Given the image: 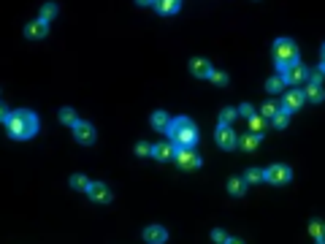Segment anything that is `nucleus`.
Masks as SVG:
<instances>
[{"label": "nucleus", "mask_w": 325, "mask_h": 244, "mask_svg": "<svg viewBox=\"0 0 325 244\" xmlns=\"http://www.w3.org/2000/svg\"><path fill=\"white\" fill-rule=\"evenodd\" d=\"M6 128H8V136L16 138V141H27L38 133V117L27 109H16V111H8L6 117Z\"/></svg>", "instance_id": "1"}, {"label": "nucleus", "mask_w": 325, "mask_h": 244, "mask_svg": "<svg viewBox=\"0 0 325 244\" xmlns=\"http://www.w3.org/2000/svg\"><path fill=\"white\" fill-rule=\"evenodd\" d=\"M166 133H168V141L174 144L176 149L195 147V141H198L195 122L190 119V117H176V119H171V122H168V128H166Z\"/></svg>", "instance_id": "2"}, {"label": "nucleus", "mask_w": 325, "mask_h": 244, "mask_svg": "<svg viewBox=\"0 0 325 244\" xmlns=\"http://www.w3.org/2000/svg\"><path fill=\"white\" fill-rule=\"evenodd\" d=\"M271 57H274V65L276 71H288L293 65H298V46H295L293 38H276L274 46H271Z\"/></svg>", "instance_id": "3"}, {"label": "nucleus", "mask_w": 325, "mask_h": 244, "mask_svg": "<svg viewBox=\"0 0 325 244\" xmlns=\"http://www.w3.org/2000/svg\"><path fill=\"white\" fill-rule=\"evenodd\" d=\"M263 179L271 182V185H288L293 179V171L285 163H276V166H271V168H266V171H263Z\"/></svg>", "instance_id": "4"}, {"label": "nucleus", "mask_w": 325, "mask_h": 244, "mask_svg": "<svg viewBox=\"0 0 325 244\" xmlns=\"http://www.w3.org/2000/svg\"><path fill=\"white\" fill-rule=\"evenodd\" d=\"M174 160L185 168V171H195V168H200V155L193 152V147H187V149H176V155H174Z\"/></svg>", "instance_id": "5"}, {"label": "nucleus", "mask_w": 325, "mask_h": 244, "mask_svg": "<svg viewBox=\"0 0 325 244\" xmlns=\"http://www.w3.org/2000/svg\"><path fill=\"white\" fill-rule=\"evenodd\" d=\"M214 138H217V147L225 149V152H231V149L238 144V138H236V133H233L231 125H219L217 133H214Z\"/></svg>", "instance_id": "6"}, {"label": "nucleus", "mask_w": 325, "mask_h": 244, "mask_svg": "<svg viewBox=\"0 0 325 244\" xmlns=\"http://www.w3.org/2000/svg\"><path fill=\"white\" fill-rule=\"evenodd\" d=\"M73 136H76V141L79 144H84V147H90V144H95V128L90 125V122H76L73 125Z\"/></svg>", "instance_id": "7"}, {"label": "nucleus", "mask_w": 325, "mask_h": 244, "mask_svg": "<svg viewBox=\"0 0 325 244\" xmlns=\"http://www.w3.org/2000/svg\"><path fill=\"white\" fill-rule=\"evenodd\" d=\"M87 195L95 204H111V190H109V185H103V182H90Z\"/></svg>", "instance_id": "8"}, {"label": "nucleus", "mask_w": 325, "mask_h": 244, "mask_svg": "<svg viewBox=\"0 0 325 244\" xmlns=\"http://www.w3.org/2000/svg\"><path fill=\"white\" fill-rule=\"evenodd\" d=\"M303 92L301 90H290V92H285V98H282V106L279 109H285L288 114H293V111H298L301 106H303Z\"/></svg>", "instance_id": "9"}, {"label": "nucleus", "mask_w": 325, "mask_h": 244, "mask_svg": "<svg viewBox=\"0 0 325 244\" xmlns=\"http://www.w3.org/2000/svg\"><path fill=\"white\" fill-rule=\"evenodd\" d=\"M282 79H285V84H293V87H295V84H303L309 79V71L298 63V65H293V68L282 71Z\"/></svg>", "instance_id": "10"}, {"label": "nucleus", "mask_w": 325, "mask_h": 244, "mask_svg": "<svg viewBox=\"0 0 325 244\" xmlns=\"http://www.w3.org/2000/svg\"><path fill=\"white\" fill-rule=\"evenodd\" d=\"M212 63H209V60H204V57H193V60H190V73H193V76L195 79H209V76H212Z\"/></svg>", "instance_id": "11"}, {"label": "nucleus", "mask_w": 325, "mask_h": 244, "mask_svg": "<svg viewBox=\"0 0 325 244\" xmlns=\"http://www.w3.org/2000/svg\"><path fill=\"white\" fill-rule=\"evenodd\" d=\"M46 33H49V22H44V19L27 22V27H25V35H27V38H33V41L46 38Z\"/></svg>", "instance_id": "12"}, {"label": "nucleus", "mask_w": 325, "mask_h": 244, "mask_svg": "<svg viewBox=\"0 0 325 244\" xmlns=\"http://www.w3.org/2000/svg\"><path fill=\"white\" fill-rule=\"evenodd\" d=\"M152 6H155V11L160 16H171L181 8V0H152Z\"/></svg>", "instance_id": "13"}, {"label": "nucleus", "mask_w": 325, "mask_h": 244, "mask_svg": "<svg viewBox=\"0 0 325 244\" xmlns=\"http://www.w3.org/2000/svg\"><path fill=\"white\" fill-rule=\"evenodd\" d=\"M176 155V147L171 144V141H162V144H155L152 147V157H155V160H171V157Z\"/></svg>", "instance_id": "14"}, {"label": "nucleus", "mask_w": 325, "mask_h": 244, "mask_svg": "<svg viewBox=\"0 0 325 244\" xmlns=\"http://www.w3.org/2000/svg\"><path fill=\"white\" fill-rule=\"evenodd\" d=\"M144 239L149 244H162V241H168V231L162 228V225H149V228L144 231Z\"/></svg>", "instance_id": "15"}, {"label": "nucleus", "mask_w": 325, "mask_h": 244, "mask_svg": "<svg viewBox=\"0 0 325 244\" xmlns=\"http://www.w3.org/2000/svg\"><path fill=\"white\" fill-rule=\"evenodd\" d=\"M303 98H309V100H314V103H322V100H325V90H322V84H317V82H307Z\"/></svg>", "instance_id": "16"}, {"label": "nucleus", "mask_w": 325, "mask_h": 244, "mask_svg": "<svg viewBox=\"0 0 325 244\" xmlns=\"http://www.w3.org/2000/svg\"><path fill=\"white\" fill-rule=\"evenodd\" d=\"M247 122H250V133H255V136H263L266 133V117L252 114V117H247Z\"/></svg>", "instance_id": "17"}, {"label": "nucleus", "mask_w": 325, "mask_h": 244, "mask_svg": "<svg viewBox=\"0 0 325 244\" xmlns=\"http://www.w3.org/2000/svg\"><path fill=\"white\" fill-rule=\"evenodd\" d=\"M244 190H247L244 176H233V179H228V193L231 195H244Z\"/></svg>", "instance_id": "18"}, {"label": "nucleus", "mask_w": 325, "mask_h": 244, "mask_svg": "<svg viewBox=\"0 0 325 244\" xmlns=\"http://www.w3.org/2000/svg\"><path fill=\"white\" fill-rule=\"evenodd\" d=\"M309 233L314 236V241H317V244L325 241V225H322L320 220H312V222H309Z\"/></svg>", "instance_id": "19"}, {"label": "nucleus", "mask_w": 325, "mask_h": 244, "mask_svg": "<svg viewBox=\"0 0 325 244\" xmlns=\"http://www.w3.org/2000/svg\"><path fill=\"white\" fill-rule=\"evenodd\" d=\"M257 144H260V136H255V133H247V136L238 138V147L247 149V152H252V149H255Z\"/></svg>", "instance_id": "20"}, {"label": "nucleus", "mask_w": 325, "mask_h": 244, "mask_svg": "<svg viewBox=\"0 0 325 244\" xmlns=\"http://www.w3.org/2000/svg\"><path fill=\"white\" fill-rule=\"evenodd\" d=\"M149 122H152V128H155V130H160V133H162V130L168 128V122H171V119L166 117V111H155Z\"/></svg>", "instance_id": "21"}, {"label": "nucleus", "mask_w": 325, "mask_h": 244, "mask_svg": "<svg viewBox=\"0 0 325 244\" xmlns=\"http://www.w3.org/2000/svg\"><path fill=\"white\" fill-rule=\"evenodd\" d=\"M60 122H63V125H76V122H79V117H76V111L73 109H68V106H65V109H60Z\"/></svg>", "instance_id": "22"}, {"label": "nucleus", "mask_w": 325, "mask_h": 244, "mask_svg": "<svg viewBox=\"0 0 325 244\" xmlns=\"http://www.w3.org/2000/svg\"><path fill=\"white\" fill-rule=\"evenodd\" d=\"M236 117H238V109H231V106H228V109L219 111V125H233Z\"/></svg>", "instance_id": "23"}, {"label": "nucleus", "mask_w": 325, "mask_h": 244, "mask_svg": "<svg viewBox=\"0 0 325 244\" xmlns=\"http://www.w3.org/2000/svg\"><path fill=\"white\" fill-rule=\"evenodd\" d=\"M71 187H73V190H84V193H87L90 179H87L84 174H73V176H71Z\"/></svg>", "instance_id": "24"}, {"label": "nucleus", "mask_w": 325, "mask_h": 244, "mask_svg": "<svg viewBox=\"0 0 325 244\" xmlns=\"http://www.w3.org/2000/svg\"><path fill=\"white\" fill-rule=\"evenodd\" d=\"M54 16H57V6H54V3H44V6H41V16H38V19L52 22Z\"/></svg>", "instance_id": "25"}, {"label": "nucleus", "mask_w": 325, "mask_h": 244, "mask_svg": "<svg viewBox=\"0 0 325 244\" xmlns=\"http://www.w3.org/2000/svg\"><path fill=\"white\" fill-rule=\"evenodd\" d=\"M266 90H269V92H282V90H285V79H282V73H279V76H271L269 82H266Z\"/></svg>", "instance_id": "26"}, {"label": "nucleus", "mask_w": 325, "mask_h": 244, "mask_svg": "<svg viewBox=\"0 0 325 244\" xmlns=\"http://www.w3.org/2000/svg\"><path fill=\"white\" fill-rule=\"evenodd\" d=\"M288 117H290V114H288V111H285V109H279V111H276V114L271 117V122H274V128H279V130H282V128H288Z\"/></svg>", "instance_id": "27"}, {"label": "nucleus", "mask_w": 325, "mask_h": 244, "mask_svg": "<svg viewBox=\"0 0 325 244\" xmlns=\"http://www.w3.org/2000/svg\"><path fill=\"white\" fill-rule=\"evenodd\" d=\"M244 182H247V185H257V182H263V171H260V168H250V171L244 174Z\"/></svg>", "instance_id": "28"}, {"label": "nucleus", "mask_w": 325, "mask_h": 244, "mask_svg": "<svg viewBox=\"0 0 325 244\" xmlns=\"http://www.w3.org/2000/svg\"><path fill=\"white\" fill-rule=\"evenodd\" d=\"M276 111H279V106H276V103H263L260 106V117H266V119H271Z\"/></svg>", "instance_id": "29"}, {"label": "nucleus", "mask_w": 325, "mask_h": 244, "mask_svg": "<svg viewBox=\"0 0 325 244\" xmlns=\"http://www.w3.org/2000/svg\"><path fill=\"white\" fill-rule=\"evenodd\" d=\"M209 79H212L217 87H225V84H228V73H222V71H212V76H209Z\"/></svg>", "instance_id": "30"}, {"label": "nucleus", "mask_w": 325, "mask_h": 244, "mask_svg": "<svg viewBox=\"0 0 325 244\" xmlns=\"http://www.w3.org/2000/svg\"><path fill=\"white\" fill-rule=\"evenodd\" d=\"M212 239H214L217 244H225V241H236V239H231V236H228L225 231H219V228H214V231H212Z\"/></svg>", "instance_id": "31"}, {"label": "nucleus", "mask_w": 325, "mask_h": 244, "mask_svg": "<svg viewBox=\"0 0 325 244\" xmlns=\"http://www.w3.org/2000/svg\"><path fill=\"white\" fill-rule=\"evenodd\" d=\"M136 155H138V157H147V155H152V144H147V141H138V144H136Z\"/></svg>", "instance_id": "32"}, {"label": "nucleus", "mask_w": 325, "mask_h": 244, "mask_svg": "<svg viewBox=\"0 0 325 244\" xmlns=\"http://www.w3.org/2000/svg\"><path fill=\"white\" fill-rule=\"evenodd\" d=\"M252 114H255V109L250 103H241V106H238V117H252Z\"/></svg>", "instance_id": "33"}, {"label": "nucleus", "mask_w": 325, "mask_h": 244, "mask_svg": "<svg viewBox=\"0 0 325 244\" xmlns=\"http://www.w3.org/2000/svg\"><path fill=\"white\" fill-rule=\"evenodd\" d=\"M320 71L325 73V44H322V49H320Z\"/></svg>", "instance_id": "34"}, {"label": "nucleus", "mask_w": 325, "mask_h": 244, "mask_svg": "<svg viewBox=\"0 0 325 244\" xmlns=\"http://www.w3.org/2000/svg\"><path fill=\"white\" fill-rule=\"evenodd\" d=\"M6 117H8V109L3 106V103H0V122H6Z\"/></svg>", "instance_id": "35"}, {"label": "nucleus", "mask_w": 325, "mask_h": 244, "mask_svg": "<svg viewBox=\"0 0 325 244\" xmlns=\"http://www.w3.org/2000/svg\"><path fill=\"white\" fill-rule=\"evenodd\" d=\"M138 6H152V0H136Z\"/></svg>", "instance_id": "36"}]
</instances>
